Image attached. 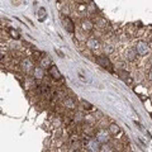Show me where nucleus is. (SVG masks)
<instances>
[{
	"label": "nucleus",
	"instance_id": "nucleus-1",
	"mask_svg": "<svg viewBox=\"0 0 152 152\" xmlns=\"http://www.w3.org/2000/svg\"><path fill=\"white\" fill-rule=\"evenodd\" d=\"M96 62H98L101 67H104V69L112 70V62H110V60L107 56H98L96 57Z\"/></svg>",
	"mask_w": 152,
	"mask_h": 152
},
{
	"label": "nucleus",
	"instance_id": "nucleus-2",
	"mask_svg": "<svg viewBox=\"0 0 152 152\" xmlns=\"http://www.w3.org/2000/svg\"><path fill=\"white\" fill-rule=\"evenodd\" d=\"M136 51L138 55H141V56H143V55H147L148 51H150V47H148V45L146 42H138L136 45Z\"/></svg>",
	"mask_w": 152,
	"mask_h": 152
},
{
	"label": "nucleus",
	"instance_id": "nucleus-3",
	"mask_svg": "<svg viewBox=\"0 0 152 152\" xmlns=\"http://www.w3.org/2000/svg\"><path fill=\"white\" fill-rule=\"evenodd\" d=\"M96 139L100 143H107L109 141V134L107 133V131H99L96 133Z\"/></svg>",
	"mask_w": 152,
	"mask_h": 152
},
{
	"label": "nucleus",
	"instance_id": "nucleus-4",
	"mask_svg": "<svg viewBox=\"0 0 152 152\" xmlns=\"http://www.w3.org/2000/svg\"><path fill=\"white\" fill-rule=\"evenodd\" d=\"M20 67H22V70L24 72H29L33 70V63H32L28 58H25V60H23L22 62H20Z\"/></svg>",
	"mask_w": 152,
	"mask_h": 152
},
{
	"label": "nucleus",
	"instance_id": "nucleus-5",
	"mask_svg": "<svg viewBox=\"0 0 152 152\" xmlns=\"http://www.w3.org/2000/svg\"><path fill=\"white\" fill-rule=\"evenodd\" d=\"M86 45L90 49H98L99 46H100V43H99V41L96 39V38H90V39H87Z\"/></svg>",
	"mask_w": 152,
	"mask_h": 152
},
{
	"label": "nucleus",
	"instance_id": "nucleus-6",
	"mask_svg": "<svg viewBox=\"0 0 152 152\" xmlns=\"http://www.w3.org/2000/svg\"><path fill=\"white\" fill-rule=\"evenodd\" d=\"M89 150L90 151H100V142L96 141H90L89 142Z\"/></svg>",
	"mask_w": 152,
	"mask_h": 152
},
{
	"label": "nucleus",
	"instance_id": "nucleus-7",
	"mask_svg": "<svg viewBox=\"0 0 152 152\" xmlns=\"http://www.w3.org/2000/svg\"><path fill=\"white\" fill-rule=\"evenodd\" d=\"M33 75L36 79L41 80V79H43V76H45V71H43V69H41V67H36V69H33Z\"/></svg>",
	"mask_w": 152,
	"mask_h": 152
},
{
	"label": "nucleus",
	"instance_id": "nucleus-8",
	"mask_svg": "<svg viewBox=\"0 0 152 152\" xmlns=\"http://www.w3.org/2000/svg\"><path fill=\"white\" fill-rule=\"evenodd\" d=\"M49 72H51V75H52V77H53V79H57V80H60V79H61V74H60V71L57 70L56 66L49 67Z\"/></svg>",
	"mask_w": 152,
	"mask_h": 152
},
{
	"label": "nucleus",
	"instance_id": "nucleus-9",
	"mask_svg": "<svg viewBox=\"0 0 152 152\" xmlns=\"http://www.w3.org/2000/svg\"><path fill=\"white\" fill-rule=\"evenodd\" d=\"M136 52L134 49H128L127 52H125V58H127L128 61H133L134 58H136Z\"/></svg>",
	"mask_w": 152,
	"mask_h": 152
},
{
	"label": "nucleus",
	"instance_id": "nucleus-10",
	"mask_svg": "<svg viewBox=\"0 0 152 152\" xmlns=\"http://www.w3.org/2000/svg\"><path fill=\"white\" fill-rule=\"evenodd\" d=\"M63 22H65V27H66V29L70 32V33H72V32H74V24H72L71 19H70V18H66L65 20H63Z\"/></svg>",
	"mask_w": 152,
	"mask_h": 152
},
{
	"label": "nucleus",
	"instance_id": "nucleus-11",
	"mask_svg": "<svg viewBox=\"0 0 152 152\" xmlns=\"http://www.w3.org/2000/svg\"><path fill=\"white\" fill-rule=\"evenodd\" d=\"M109 132L112 133V134H117V133L121 132V128H119V125H118V124L112 123V124L109 125Z\"/></svg>",
	"mask_w": 152,
	"mask_h": 152
},
{
	"label": "nucleus",
	"instance_id": "nucleus-12",
	"mask_svg": "<svg viewBox=\"0 0 152 152\" xmlns=\"http://www.w3.org/2000/svg\"><path fill=\"white\" fill-rule=\"evenodd\" d=\"M81 27H83L84 31H91L94 25H93V23L90 22V20H84L83 24H81Z\"/></svg>",
	"mask_w": 152,
	"mask_h": 152
},
{
	"label": "nucleus",
	"instance_id": "nucleus-13",
	"mask_svg": "<svg viewBox=\"0 0 152 152\" xmlns=\"http://www.w3.org/2000/svg\"><path fill=\"white\" fill-rule=\"evenodd\" d=\"M65 107H67L69 109H75L76 108V103L71 99H66L65 100Z\"/></svg>",
	"mask_w": 152,
	"mask_h": 152
},
{
	"label": "nucleus",
	"instance_id": "nucleus-14",
	"mask_svg": "<svg viewBox=\"0 0 152 152\" xmlns=\"http://www.w3.org/2000/svg\"><path fill=\"white\" fill-rule=\"evenodd\" d=\"M114 52V46L113 45H105L104 46V53L107 55H110V53H113Z\"/></svg>",
	"mask_w": 152,
	"mask_h": 152
},
{
	"label": "nucleus",
	"instance_id": "nucleus-15",
	"mask_svg": "<svg viewBox=\"0 0 152 152\" xmlns=\"http://www.w3.org/2000/svg\"><path fill=\"white\" fill-rule=\"evenodd\" d=\"M41 65H42L43 67H48V66H51V60H49L48 57H45L42 61H41Z\"/></svg>",
	"mask_w": 152,
	"mask_h": 152
},
{
	"label": "nucleus",
	"instance_id": "nucleus-16",
	"mask_svg": "<svg viewBox=\"0 0 152 152\" xmlns=\"http://www.w3.org/2000/svg\"><path fill=\"white\" fill-rule=\"evenodd\" d=\"M119 76H121V79L122 80H124V81H127V79H128V72L127 71H124V70H121V71H119Z\"/></svg>",
	"mask_w": 152,
	"mask_h": 152
},
{
	"label": "nucleus",
	"instance_id": "nucleus-17",
	"mask_svg": "<svg viewBox=\"0 0 152 152\" xmlns=\"http://www.w3.org/2000/svg\"><path fill=\"white\" fill-rule=\"evenodd\" d=\"M83 105H84V108H85V109H87V110H90L93 108V105L90 104V103H87V101H85V100H83Z\"/></svg>",
	"mask_w": 152,
	"mask_h": 152
},
{
	"label": "nucleus",
	"instance_id": "nucleus-18",
	"mask_svg": "<svg viewBox=\"0 0 152 152\" xmlns=\"http://www.w3.org/2000/svg\"><path fill=\"white\" fill-rule=\"evenodd\" d=\"M81 119H83V114H81V113H77V114H76V115H75V121L80 122Z\"/></svg>",
	"mask_w": 152,
	"mask_h": 152
},
{
	"label": "nucleus",
	"instance_id": "nucleus-19",
	"mask_svg": "<svg viewBox=\"0 0 152 152\" xmlns=\"http://www.w3.org/2000/svg\"><path fill=\"white\" fill-rule=\"evenodd\" d=\"M10 34H11V37H13V38H19V34H18V32H14V31H11V29H10Z\"/></svg>",
	"mask_w": 152,
	"mask_h": 152
},
{
	"label": "nucleus",
	"instance_id": "nucleus-20",
	"mask_svg": "<svg viewBox=\"0 0 152 152\" xmlns=\"http://www.w3.org/2000/svg\"><path fill=\"white\" fill-rule=\"evenodd\" d=\"M99 24H100V27H105V25H107V22L103 20V19H100L99 20Z\"/></svg>",
	"mask_w": 152,
	"mask_h": 152
},
{
	"label": "nucleus",
	"instance_id": "nucleus-21",
	"mask_svg": "<svg viewBox=\"0 0 152 152\" xmlns=\"http://www.w3.org/2000/svg\"><path fill=\"white\" fill-rule=\"evenodd\" d=\"M62 13H63V14H69V13H70L69 8H67V7H63V8H62Z\"/></svg>",
	"mask_w": 152,
	"mask_h": 152
},
{
	"label": "nucleus",
	"instance_id": "nucleus-22",
	"mask_svg": "<svg viewBox=\"0 0 152 152\" xmlns=\"http://www.w3.org/2000/svg\"><path fill=\"white\" fill-rule=\"evenodd\" d=\"M148 79H150V80L152 81V71L150 72V74H148Z\"/></svg>",
	"mask_w": 152,
	"mask_h": 152
},
{
	"label": "nucleus",
	"instance_id": "nucleus-23",
	"mask_svg": "<svg viewBox=\"0 0 152 152\" xmlns=\"http://www.w3.org/2000/svg\"><path fill=\"white\" fill-rule=\"evenodd\" d=\"M150 63H151V66H152V58H151V60H150Z\"/></svg>",
	"mask_w": 152,
	"mask_h": 152
}]
</instances>
